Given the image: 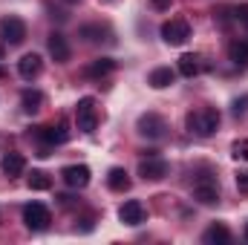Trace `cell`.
<instances>
[{
  "instance_id": "1",
  "label": "cell",
  "mask_w": 248,
  "mask_h": 245,
  "mask_svg": "<svg viewBox=\"0 0 248 245\" xmlns=\"http://www.w3.org/2000/svg\"><path fill=\"white\" fill-rule=\"evenodd\" d=\"M187 130L190 133H196V136H214L217 133V127H219V113L214 110V107H199V110H193V113H187Z\"/></svg>"
},
{
  "instance_id": "2",
  "label": "cell",
  "mask_w": 248,
  "mask_h": 245,
  "mask_svg": "<svg viewBox=\"0 0 248 245\" xmlns=\"http://www.w3.org/2000/svg\"><path fill=\"white\" fill-rule=\"evenodd\" d=\"M23 222H26L29 231H46L49 222H52V214H49L46 205H41V202H29V205L23 208Z\"/></svg>"
},
{
  "instance_id": "3",
  "label": "cell",
  "mask_w": 248,
  "mask_h": 245,
  "mask_svg": "<svg viewBox=\"0 0 248 245\" xmlns=\"http://www.w3.org/2000/svg\"><path fill=\"white\" fill-rule=\"evenodd\" d=\"M162 38H165V44H170V46H182L187 38H190L187 20L185 17H170V20H165V23H162Z\"/></svg>"
},
{
  "instance_id": "4",
  "label": "cell",
  "mask_w": 248,
  "mask_h": 245,
  "mask_svg": "<svg viewBox=\"0 0 248 245\" xmlns=\"http://www.w3.org/2000/svg\"><path fill=\"white\" fill-rule=\"evenodd\" d=\"M75 119H78V130L93 133L98 127V113H95V101L93 98H81L75 104Z\"/></svg>"
},
{
  "instance_id": "5",
  "label": "cell",
  "mask_w": 248,
  "mask_h": 245,
  "mask_svg": "<svg viewBox=\"0 0 248 245\" xmlns=\"http://www.w3.org/2000/svg\"><path fill=\"white\" fill-rule=\"evenodd\" d=\"M0 32H3V41L12 44V46L26 41V23L20 17H3L0 20Z\"/></svg>"
},
{
  "instance_id": "6",
  "label": "cell",
  "mask_w": 248,
  "mask_h": 245,
  "mask_svg": "<svg viewBox=\"0 0 248 245\" xmlns=\"http://www.w3.org/2000/svg\"><path fill=\"white\" fill-rule=\"evenodd\" d=\"M136 127H139V133H141L144 138H153V141H156V138H162V136H165V130H168L165 119H162V116H156V113H144V116L139 119Z\"/></svg>"
},
{
  "instance_id": "7",
  "label": "cell",
  "mask_w": 248,
  "mask_h": 245,
  "mask_svg": "<svg viewBox=\"0 0 248 245\" xmlns=\"http://www.w3.org/2000/svg\"><path fill=\"white\" fill-rule=\"evenodd\" d=\"M168 162L165 159H156V156H150V159H144L141 165H139V176L144 179V182H159V179H165L168 176Z\"/></svg>"
},
{
  "instance_id": "8",
  "label": "cell",
  "mask_w": 248,
  "mask_h": 245,
  "mask_svg": "<svg viewBox=\"0 0 248 245\" xmlns=\"http://www.w3.org/2000/svg\"><path fill=\"white\" fill-rule=\"evenodd\" d=\"M193 199L202 202V205H214V202H219V187H217V182H214L211 176H199L196 184H193Z\"/></svg>"
},
{
  "instance_id": "9",
  "label": "cell",
  "mask_w": 248,
  "mask_h": 245,
  "mask_svg": "<svg viewBox=\"0 0 248 245\" xmlns=\"http://www.w3.org/2000/svg\"><path fill=\"white\" fill-rule=\"evenodd\" d=\"M144 216H147V211H144V205L139 199H127L119 208V219H122L124 225H141Z\"/></svg>"
},
{
  "instance_id": "10",
  "label": "cell",
  "mask_w": 248,
  "mask_h": 245,
  "mask_svg": "<svg viewBox=\"0 0 248 245\" xmlns=\"http://www.w3.org/2000/svg\"><path fill=\"white\" fill-rule=\"evenodd\" d=\"M63 182L69 184V187H75V190H81V187H87L90 184V168L87 165H69V168H63L61 170Z\"/></svg>"
},
{
  "instance_id": "11",
  "label": "cell",
  "mask_w": 248,
  "mask_h": 245,
  "mask_svg": "<svg viewBox=\"0 0 248 245\" xmlns=\"http://www.w3.org/2000/svg\"><path fill=\"white\" fill-rule=\"evenodd\" d=\"M38 138L46 141V144H63L69 138V130L66 124L58 122V124H46V127H38Z\"/></svg>"
},
{
  "instance_id": "12",
  "label": "cell",
  "mask_w": 248,
  "mask_h": 245,
  "mask_svg": "<svg viewBox=\"0 0 248 245\" xmlns=\"http://www.w3.org/2000/svg\"><path fill=\"white\" fill-rule=\"evenodd\" d=\"M46 46H49V55H52L58 63L69 61V44H66V38H63L61 32H52L49 41H46Z\"/></svg>"
},
{
  "instance_id": "13",
  "label": "cell",
  "mask_w": 248,
  "mask_h": 245,
  "mask_svg": "<svg viewBox=\"0 0 248 245\" xmlns=\"http://www.w3.org/2000/svg\"><path fill=\"white\" fill-rule=\"evenodd\" d=\"M41 55H35V52H29V55H23L20 61H17V72H20V78H26V81H32L35 75H41Z\"/></svg>"
},
{
  "instance_id": "14",
  "label": "cell",
  "mask_w": 248,
  "mask_h": 245,
  "mask_svg": "<svg viewBox=\"0 0 248 245\" xmlns=\"http://www.w3.org/2000/svg\"><path fill=\"white\" fill-rule=\"evenodd\" d=\"M0 168H3V173L12 179V176H20V173L26 170V159H23L20 153H6L3 162H0Z\"/></svg>"
},
{
  "instance_id": "15",
  "label": "cell",
  "mask_w": 248,
  "mask_h": 245,
  "mask_svg": "<svg viewBox=\"0 0 248 245\" xmlns=\"http://www.w3.org/2000/svg\"><path fill=\"white\" fill-rule=\"evenodd\" d=\"M173 69L170 66H159V69H153L150 72V78H147V84L153 87V90H165V87H170L173 84Z\"/></svg>"
},
{
  "instance_id": "16",
  "label": "cell",
  "mask_w": 248,
  "mask_h": 245,
  "mask_svg": "<svg viewBox=\"0 0 248 245\" xmlns=\"http://www.w3.org/2000/svg\"><path fill=\"white\" fill-rule=\"evenodd\" d=\"M208 245H225V243H231V231L222 225V222H214L208 231H205V237H202Z\"/></svg>"
},
{
  "instance_id": "17",
  "label": "cell",
  "mask_w": 248,
  "mask_h": 245,
  "mask_svg": "<svg viewBox=\"0 0 248 245\" xmlns=\"http://www.w3.org/2000/svg\"><path fill=\"white\" fill-rule=\"evenodd\" d=\"M116 69V61L113 58H95V61L87 66V75L90 78H104V75H110Z\"/></svg>"
},
{
  "instance_id": "18",
  "label": "cell",
  "mask_w": 248,
  "mask_h": 245,
  "mask_svg": "<svg viewBox=\"0 0 248 245\" xmlns=\"http://www.w3.org/2000/svg\"><path fill=\"white\" fill-rule=\"evenodd\" d=\"M179 72H182L185 78L199 75V72H202V58H199V55H190V52L182 55V58H179Z\"/></svg>"
},
{
  "instance_id": "19",
  "label": "cell",
  "mask_w": 248,
  "mask_h": 245,
  "mask_svg": "<svg viewBox=\"0 0 248 245\" xmlns=\"http://www.w3.org/2000/svg\"><path fill=\"white\" fill-rule=\"evenodd\" d=\"M107 184H110L113 190H119V193L130 190V176H127V170H124V168H113V170L107 173Z\"/></svg>"
},
{
  "instance_id": "20",
  "label": "cell",
  "mask_w": 248,
  "mask_h": 245,
  "mask_svg": "<svg viewBox=\"0 0 248 245\" xmlns=\"http://www.w3.org/2000/svg\"><path fill=\"white\" fill-rule=\"evenodd\" d=\"M20 104H23V110H26V113H38V110H41V104H44V95H41L38 90H26V92L20 95Z\"/></svg>"
},
{
  "instance_id": "21",
  "label": "cell",
  "mask_w": 248,
  "mask_h": 245,
  "mask_svg": "<svg viewBox=\"0 0 248 245\" xmlns=\"http://www.w3.org/2000/svg\"><path fill=\"white\" fill-rule=\"evenodd\" d=\"M228 58L234 63H248V41L246 38H240V41H234L228 46Z\"/></svg>"
},
{
  "instance_id": "22",
  "label": "cell",
  "mask_w": 248,
  "mask_h": 245,
  "mask_svg": "<svg viewBox=\"0 0 248 245\" xmlns=\"http://www.w3.org/2000/svg\"><path fill=\"white\" fill-rule=\"evenodd\" d=\"M29 187H32V190H49V187H52V179H49L44 170H32V176H29Z\"/></svg>"
},
{
  "instance_id": "23",
  "label": "cell",
  "mask_w": 248,
  "mask_h": 245,
  "mask_svg": "<svg viewBox=\"0 0 248 245\" xmlns=\"http://www.w3.org/2000/svg\"><path fill=\"white\" fill-rule=\"evenodd\" d=\"M231 156H234L237 162H248V138L234 141V147H231Z\"/></svg>"
},
{
  "instance_id": "24",
  "label": "cell",
  "mask_w": 248,
  "mask_h": 245,
  "mask_svg": "<svg viewBox=\"0 0 248 245\" xmlns=\"http://www.w3.org/2000/svg\"><path fill=\"white\" fill-rule=\"evenodd\" d=\"M81 38H87V41H104V29L101 26H81Z\"/></svg>"
},
{
  "instance_id": "25",
  "label": "cell",
  "mask_w": 248,
  "mask_h": 245,
  "mask_svg": "<svg viewBox=\"0 0 248 245\" xmlns=\"http://www.w3.org/2000/svg\"><path fill=\"white\" fill-rule=\"evenodd\" d=\"M234 17H237V23L248 26V3H240V6L234 9Z\"/></svg>"
},
{
  "instance_id": "26",
  "label": "cell",
  "mask_w": 248,
  "mask_h": 245,
  "mask_svg": "<svg viewBox=\"0 0 248 245\" xmlns=\"http://www.w3.org/2000/svg\"><path fill=\"white\" fill-rule=\"evenodd\" d=\"M237 187H240V193H248V170L237 176Z\"/></svg>"
},
{
  "instance_id": "27",
  "label": "cell",
  "mask_w": 248,
  "mask_h": 245,
  "mask_svg": "<svg viewBox=\"0 0 248 245\" xmlns=\"http://www.w3.org/2000/svg\"><path fill=\"white\" fill-rule=\"evenodd\" d=\"M246 98H243V101H234V113H243V110H246Z\"/></svg>"
},
{
  "instance_id": "28",
  "label": "cell",
  "mask_w": 248,
  "mask_h": 245,
  "mask_svg": "<svg viewBox=\"0 0 248 245\" xmlns=\"http://www.w3.org/2000/svg\"><path fill=\"white\" fill-rule=\"evenodd\" d=\"M153 6H156V9H168V6H170V0H153Z\"/></svg>"
},
{
  "instance_id": "29",
  "label": "cell",
  "mask_w": 248,
  "mask_h": 245,
  "mask_svg": "<svg viewBox=\"0 0 248 245\" xmlns=\"http://www.w3.org/2000/svg\"><path fill=\"white\" fill-rule=\"evenodd\" d=\"M3 75H6V69H3V66H0V78H3Z\"/></svg>"
},
{
  "instance_id": "30",
  "label": "cell",
  "mask_w": 248,
  "mask_h": 245,
  "mask_svg": "<svg viewBox=\"0 0 248 245\" xmlns=\"http://www.w3.org/2000/svg\"><path fill=\"white\" fill-rule=\"evenodd\" d=\"M246 237H248V228H246Z\"/></svg>"
}]
</instances>
